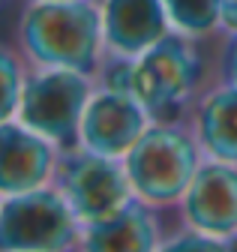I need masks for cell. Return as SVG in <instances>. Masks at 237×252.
<instances>
[{
  "mask_svg": "<svg viewBox=\"0 0 237 252\" xmlns=\"http://www.w3.org/2000/svg\"><path fill=\"white\" fill-rule=\"evenodd\" d=\"M60 147L27 129L24 123L3 120L0 123V198L30 192L51 183Z\"/></svg>",
  "mask_w": 237,
  "mask_h": 252,
  "instance_id": "9",
  "label": "cell"
},
{
  "mask_svg": "<svg viewBox=\"0 0 237 252\" xmlns=\"http://www.w3.org/2000/svg\"><path fill=\"white\" fill-rule=\"evenodd\" d=\"M99 9L105 57L135 60L171 30L162 0H99Z\"/></svg>",
  "mask_w": 237,
  "mask_h": 252,
  "instance_id": "10",
  "label": "cell"
},
{
  "mask_svg": "<svg viewBox=\"0 0 237 252\" xmlns=\"http://www.w3.org/2000/svg\"><path fill=\"white\" fill-rule=\"evenodd\" d=\"M204 90V57L198 39L168 30L144 54L132 60L129 93L153 120H174Z\"/></svg>",
  "mask_w": 237,
  "mask_h": 252,
  "instance_id": "3",
  "label": "cell"
},
{
  "mask_svg": "<svg viewBox=\"0 0 237 252\" xmlns=\"http://www.w3.org/2000/svg\"><path fill=\"white\" fill-rule=\"evenodd\" d=\"M0 6H3V0H0Z\"/></svg>",
  "mask_w": 237,
  "mask_h": 252,
  "instance_id": "18",
  "label": "cell"
},
{
  "mask_svg": "<svg viewBox=\"0 0 237 252\" xmlns=\"http://www.w3.org/2000/svg\"><path fill=\"white\" fill-rule=\"evenodd\" d=\"M219 81L237 87V33L222 36V51H219Z\"/></svg>",
  "mask_w": 237,
  "mask_h": 252,
  "instance_id": "16",
  "label": "cell"
},
{
  "mask_svg": "<svg viewBox=\"0 0 237 252\" xmlns=\"http://www.w3.org/2000/svg\"><path fill=\"white\" fill-rule=\"evenodd\" d=\"M81 222L54 183L0 201V252H75Z\"/></svg>",
  "mask_w": 237,
  "mask_h": 252,
  "instance_id": "5",
  "label": "cell"
},
{
  "mask_svg": "<svg viewBox=\"0 0 237 252\" xmlns=\"http://www.w3.org/2000/svg\"><path fill=\"white\" fill-rule=\"evenodd\" d=\"M177 207L186 228L225 240L237 237V165L204 156Z\"/></svg>",
  "mask_w": 237,
  "mask_h": 252,
  "instance_id": "8",
  "label": "cell"
},
{
  "mask_svg": "<svg viewBox=\"0 0 237 252\" xmlns=\"http://www.w3.org/2000/svg\"><path fill=\"white\" fill-rule=\"evenodd\" d=\"M162 240L165 237L156 207L135 198L105 222L84 225L75 252H159Z\"/></svg>",
  "mask_w": 237,
  "mask_h": 252,
  "instance_id": "11",
  "label": "cell"
},
{
  "mask_svg": "<svg viewBox=\"0 0 237 252\" xmlns=\"http://www.w3.org/2000/svg\"><path fill=\"white\" fill-rule=\"evenodd\" d=\"M162 6L171 30H180L198 42L219 36V0H162Z\"/></svg>",
  "mask_w": 237,
  "mask_h": 252,
  "instance_id": "13",
  "label": "cell"
},
{
  "mask_svg": "<svg viewBox=\"0 0 237 252\" xmlns=\"http://www.w3.org/2000/svg\"><path fill=\"white\" fill-rule=\"evenodd\" d=\"M159 252H234V249H231V240L225 237H210V234H201L183 225L177 234L162 240Z\"/></svg>",
  "mask_w": 237,
  "mask_h": 252,
  "instance_id": "15",
  "label": "cell"
},
{
  "mask_svg": "<svg viewBox=\"0 0 237 252\" xmlns=\"http://www.w3.org/2000/svg\"><path fill=\"white\" fill-rule=\"evenodd\" d=\"M237 33V0H219V36Z\"/></svg>",
  "mask_w": 237,
  "mask_h": 252,
  "instance_id": "17",
  "label": "cell"
},
{
  "mask_svg": "<svg viewBox=\"0 0 237 252\" xmlns=\"http://www.w3.org/2000/svg\"><path fill=\"white\" fill-rule=\"evenodd\" d=\"M18 45L30 66L72 69L96 78L105 63L99 0H27Z\"/></svg>",
  "mask_w": 237,
  "mask_h": 252,
  "instance_id": "1",
  "label": "cell"
},
{
  "mask_svg": "<svg viewBox=\"0 0 237 252\" xmlns=\"http://www.w3.org/2000/svg\"><path fill=\"white\" fill-rule=\"evenodd\" d=\"M51 183L69 201L81 228L105 222L135 201L123 159L90 153L78 144L60 150Z\"/></svg>",
  "mask_w": 237,
  "mask_h": 252,
  "instance_id": "6",
  "label": "cell"
},
{
  "mask_svg": "<svg viewBox=\"0 0 237 252\" xmlns=\"http://www.w3.org/2000/svg\"><path fill=\"white\" fill-rule=\"evenodd\" d=\"M192 132L207 159L237 165V87L216 81L201 90Z\"/></svg>",
  "mask_w": 237,
  "mask_h": 252,
  "instance_id": "12",
  "label": "cell"
},
{
  "mask_svg": "<svg viewBox=\"0 0 237 252\" xmlns=\"http://www.w3.org/2000/svg\"><path fill=\"white\" fill-rule=\"evenodd\" d=\"M201 159L204 153L192 126L177 120H153L123 156V165L135 198L159 210L183 198Z\"/></svg>",
  "mask_w": 237,
  "mask_h": 252,
  "instance_id": "2",
  "label": "cell"
},
{
  "mask_svg": "<svg viewBox=\"0 0 237 252\" xmlns=\"http://www.w3.org/2000/svg\"><path fill=\"white\" fill-rule=\"evenodd\" d=\"M153 123V117L144 111V105L126 90L96 87L87 99L78 126V147L123 159L129 147L144 135V129Z\"/></svg>",
  "mask_w": 237,
  "mask_h": 252,
  "instance_id": "7",
  "label": "cell"
},
{
  "mask_svg": "<svg viewBox=\"0 0 237 252\" xmlns=\"http://www.w3.org/2000/svg\"><path fill=\"white\" fill-rule=\"evenodd\" d=\"M96 90V78L72 72V69H54V66H33L24 78L21 102L15 120L27 129L39 132L60 150L78 144V126L87 108V99Z\"/></svg>",
  "mask_w": 237,
  "mask_h": 252,
  "instance_id": "4",
  "label": "cell"
},
{
  "mask_svg": "<svg viewBox=\"0 0 237 252\" xmlns=\"http://www.w3.org/2000/svg\"><path fill=\"white\" fill-rule=\"evenodd\" d=\"M24 78H27V69H24L21 57L9 48H0V123L15 117Z\"/></svg>",
  "mask_w": 237,
  "mask_h": 252,
  "instance_id": "14",
  "label": "cell"
}]
</instances>
